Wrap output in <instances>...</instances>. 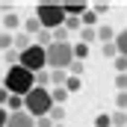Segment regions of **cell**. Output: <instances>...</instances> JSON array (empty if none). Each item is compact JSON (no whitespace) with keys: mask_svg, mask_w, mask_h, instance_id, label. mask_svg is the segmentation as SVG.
Returning <instances> with one entry per match:
<instances>
[{"mask_svg":"<svg viewBox=\"0 0 127 127\" xmlns=\"http://www.w3.org/2000/svg\"><path fill=\"white\" fill-rule=\"evenodd\" d=\"M50 92V100H53V106H65V100H68V92H65L62 86H53V89H47Z\"/></svg>","mask_w":127,"mask_h":127,"instance_id":"obj_9","label":"cell"},{"mask_svg":"<svg viewBox=\"0 0 127 127\" xmlns=\"http://www.w3.org/2000/svg\"><path fill=\"white\" fill-rule=\"evenodd\" d=\"M112 44H115V50H118V56H127V30H118V32H115V38H112Z\"/></svg>","mask_w":127,"mask_h":127,"instance_id":"obj_10","label":"cell"},{"mask_svg":"<svg viewBox=\"0 0 127 127\" xmlns=\"http://www.w3.org/2000/svg\"><path fill=\"white\" fill-rule=\"evenodd\" d=\"M71 50H74V59H77V62H86V59H89V44L80 41V44H71Z\"/></svg>","mask_w":127,"mask_h":127,"instance_id":"obj_12","label":"cell"},{"mask_svg":"<svg viewBox=\"0 0 127 127\" xmlns=\"http://www.w3.org/2000/svg\"><path fill=\"white\" fill-rule=\"evenodd\" d=\"M0 47L3 50H12V32H0Z\"/></svg>","mask_w":127,"mask_h":127,"instance_id":"obj_23","label":"cell"},{"mask_svg":"<svg viewBox=\"0 0 127 127\" xmlns=\"http://www.w3.org/2000/svg\"><path fill=\"white\" fill-rule=\"evenodd\" d=\"M3 56H6V65H9V68L18 65V50H3Z\"/></svg>","mask_w":127,"mask_h":127,"instance_id":"obj_24","label":"cell"},{"mask_svg":"<svg viewBox=\"0 0 127 127\" xmlns=\"http://www.w3.org/2000/svg\"><path fill=\"white\" fill-rule=\"evenodd\" d=\"M0 89H3V74H0Z\"/></svg>","mask_w":127,"mask_h":127,"instance_id":"obj_33","label":"cell"},{"mask_svg":"<svg viewBox=\"0 0 127 127\" xmlns=\"http://www.w3.org/2000/svg\"><path fill=\"white\" fill-rule=\"evenodd\" d=\"M115 71L118 74H127V56H115Z\"/></svg>","mask_w":127,"mask_h":127,"instance_id":"obj_25","label":"cell"},{"mask_svg":"<svg viewBox=\"0 0 127 127\" xmlns=\"http://www.w3.org/2000/svg\"><path fill=\"white\" fill-rule=\"evenodd\" d=\"M18 65H21L24 71H30V74H38V71H44V68H47L44 47H38V44L32 41L27 50H21V53H18Z\"/></svg>","mask_w":127,"mask_h":127,"instance_id":"obj_5","label":"cell"},{"mask_svg":"<svg viewBox=\"0 0 127 127\" xmlns=\"http://www.w3.org/2000/svg\"><path fill=\"white\" fill-rule=\"evenodd\" d=\"M50 106H53V100H50V92L47 89H35L32 86L30 95H24V112L32 115V118H44L50 112Z\"/></svg>","mask_w":127,"mask_h":127,"instance_id":"obj_3","label":"cell"},{"mask_svg":"<svg viewBox=\"0 0 127 127\" xmlns=\"http://www.w3.org/2000/svg\"><path fill=\"white\" fill-rule=\"evenodd\" d=\"M109 124L112 127H127V112H118V109H115V112L109 115Z\"/></svg>","mask_w":127,"mask_h":127,"instance_id":"obj_17","label":"cell"},{"mask_svg":"<svg viewBox=\"0 0 127 127\" xmlns=\"http://www.w3.org/2000/svg\"><path fill=\"white\" fill-rule=\"evenodd\" d=\"M62 27H65L68 32H74L77 27H80V18H65V24H62Z\"/></svg>","mask_w":127,"mask_h":127,"instance_id":"obj_26","label":"cell"},{"mask_svg":"<svg viewBox=\"0 0 127 127\" xmlns=\"http://www.w3.org/2000/svg\"><path fill=\"white\" fill-rule=\"evenodd\" d=\"M53 127H65V124H53Z\"/></svg>","mask_w":127,"mask_h":127,"instance_id":"obj_34","label":"cell"},{"mask_svg":"<svg viewBox=\"0 0 127 127\" xmlns=\"http://www.w3.org/2000/svg\"><path fill=\"white\" fill-rule=\"evenodd\" d=\"M6 127H35V118H32V115H27L24 109H21V112H9Z\"/></svg>","mask_w":127,"mask_h":127,"instance_id":"obj_6","label":"cell"},{"mask_svg":"<svg viewBox=\"0 0 127 127\" xmlns=\"http://www.w3.org/2000/svg\"><path fill=\"white\" fill-rule=\"evenodd\" d=\"M30 44H32V38L27 35V32H12V50L21 53V50H27Z\"/></svg>","mask_w":127,"mask_h":127,"instance_id":"obj_7","label":"cell"},{"mask_svg":"<svg viewBox=\"0 0 127 127\" xmlns=\"http://www.w3.org/2000/svg\"><path fill=\"white\" fill-rule=\"evenodd\" d=\"M97 35H95V30H83V38H80V41H83V44H89V41H95Z\"/></svg>","mask_w":127,"mask_h":127,"instance_id":"obj_30","label":"cell"},{"mask_svg":"<svg viewBox=\"0 0 127 127\" xmlns=\"http://www.w3.org/2000/svg\"><path fill=\"white\" fill-rule=\"evenodd\" d=\"M115 89L118 92H127V74H118L115 77Z\"/></svg>","mask_w":127,"mask_h":127,"instance_id":"obj_27","label":"cell"},{"mask_svg":"<svg viewBox=\"0 0 127 127\" xmlns=\"http://www.w3.org/2000/svg\"><path fill=\"white\" fill-rule=\"evenodd\" d=\"M80 86H83V80H77V77H68V80H65V92H68V95H71V92H77V89H80Z\"/></svg>","mask_w":127,"mask_h":127,"instance_id":"obj_20","label":"cell"},{"mask_svg":"<svg viewBox=\"0 0 127 127\" xmlns=\"http://www.w3.org/2000/svg\"><path fill=\"white\" fill-rule=\"evenodd\" d=\"M32 18L38 21L41 30H47V32H53L56 27H62V24H65V12H62L59 3H38Z\"/></svg>","mask_w":127,"mask_h":127,"instance_id":"obj_2","label":"cell"},{"mask_svg":"<svg viewBox=\"0 0 127 127\" xmlns=\"http://www.w3.org/2000/svg\"><path fill=\"white\" fill-rule=\"evenodd\" d=\"M95 35L106 44V41H112V38H115V30H112V27H106V24H100V27H95Z\"/></svg>","mask_w":127,"mask_h":127,"instance_id":"obj_11","label":"cell"},{"mask_svg":"<svg viewBox=\"0 0 127 127\" xmlns=\"http://www.w3.org/2000/svg\"><path fill=\"white\" fill-rule=\"evenodd\" d=\"M115 106H118V112H127V92H118V97H115Z\"/></svg>","mask_w":127,"mask_h":127,"instance_id":"obj_21","label":"cell"},{"mask_svg":"<svg viewBox=\"0 0 127 127\" xmlns=\"http://www.w3.org/2000/svg\"><path fill=\"white\" fill-rule=\"evenodd\" d=\"M44 59H47V68H53V71H65L68 65L74 62V50H71V41H65V44H47L44 47Z\"/></svg>","mask_w":127,"mask_h":127,"instance_id":"obj_4","label":"cell"},{"mask_svg":"<svg viewBox=\"0 0 127 127\" xmlns=\"http://www.w3.org/2000/svg\"><path fill=\"white\" fill-rule=\"evenodd\" d=\"M65 18H83V12H86V3H65L62 6Z\"/></svg>","mask_w":127,"mask_h":127,"instance_id":"obj_8","label":"cell"},{"mask_svg":"<svg viewBox=\"0 0 127 127\" xmlns=\"http://www.w3.org/2000/svg\"><path fill=\"white\" fill-rule=\"evenodd\" d=\"M47 118H50L53 124H62V118H65V106H50V112H47Z\"/></svg>","mask_w":127,"mask_h":127,"instance_id":"obj_16","label":"cell"},{"mask_svg":"<svg viewBox=\"0 0 127 127\" xmlns=\"http://www.w3.org/2000/svg\"><path fill=\"white\" fill-rule=\"evenodd\" d=\"M3 27H6V32H15L18 27H21V18H18L15 12H9V15L3 18Z\"/></svg>","mask_w":127,"mask_h":127,"instance_id":"obj_13","label":"cell"},{"mask_svg":"<svg viewBox=\"0 0 127 127\" xmlns=\"http://www.w3.org/2000/svg\"><path fill=\"white\" fill-rule=\"evenodd\" d=\"M95 127H112V124H109V115H106V112H100V115L95 118Z\"/></svg>","mask_w":127,"mask_h":127,"instance_id":"obj_28","label":"cell"},{"mask_svg":"<svg viewBox=\"0 0 127 127\" xmlns=\"http://www.w3.org/2000/svg\"><path fill=\"white\" fill-rule=\"evenodd\" d=\"M65 80H68V71H50V83L53 86H65Z\"/></svg>","mask_w":127,"mask_h":127,"instance_id":"obj_19","label":"cell"},{"mask_svg":"<svg viewBox=\"0 0 127 127\" xmlns=\"http://www.w3.org/2000/svg\"><path fill=\"white\" fill-rule=\"evenodd\" d=\"M83 68H86V65H83V62H77V59H74V62L68 65L65 71H68V77H77V80H83Z\"/></svg>","mask_w":127,"mask_h":127,"instance_id":"obj_15","label":"cell"},{"mask_svg":"<svg viewBox=\"0 0 127 127\" xmlns=\"http://www.w3.org/2000/svg\"><path fill=\"white\" fill-rule=\"evenodd\" d=\"M103 56H106V59H115V56H118V50H115V44H112V41H106V44H103Z\"/></svg>","mask_w":127,"mask_h":127,"instance_id":"obj_22","label":"cell"},{"mask_svg":"<svg viewBox=\"0 0 127 127\" xmlns=\"http://www.w3.org/2000/svg\"><path fill=\"white\" fill-rule=\"evenodd\" d=\"M35 127H53V121L44 115V118H35Z\"/></svg>","mask_w":127,"mask_h":127,"instance_id":"obj_31","label":"cell"},{"mask_svg":"<svg viewBox=\"0 0 127 127\" xmlns=\"http://www.w3.org/2000/svg\"><path fill=\"white\" fill-rule=\"evenodd\" d=\"M92 12H95L97 18H100V15H106V12H109V3H97V6L92 9Z\"/></svg>","mask_w":127,"mask_h":127,"instance_id":"obj_29","label":"cell"},{"mask_svg":"<svg viewBox=\"0 0 127 127\" xmlns=\"http://www.w3.org/2000/svg\"><path fill=\"white\" fill-rule=\"evenodd\" d=\"M97 21H100V18H97L92 9H86V12H83V18H80V24H86V30H95V24H97Z\"/></svg>","mask_w":127,"mask_h":127,"instance_id":"obj_14","label":"cell"},{"mask_svg":"<svg viewBox=\"0 0 127 127\" xmlns=\"http://www.w3.org/2000/svg\"><path fill=\"white\" fill-rule=\"evenodd\" d=\"M38 30H41V27H38V21H35V18H27V21H24V32H27V35H38Z\"/></svg>","mask_w":127,"mask_h":127,"instance_id":"obj_18","label":"cell"},{"mask_svg":"<svg viewBox=\"0 0 127 127\" xmlns=\"http://www.w3.org/2000/svg\"><path fill=\"white\" fill-rule=\"evenodd\" d=\"M3 89H6L9 95H15V97L30 95V92H32V74L24 71L21 65H12V68L3 74Z\"/></svg>","mask_w":127,"mask_h":127,"instance_id":"obj_1","label":"cell"},{"mask_svg":"<svg viewBox=\"0 0 127 127\" xmlns=\"http://www.w3.org/2000/svg\"><path fill=\"white\" fill-rule=\"evenodd\" d=\"M6 118H9V112H6V106H0V127H6Z\"/></svg>","mask_w":127,"mask_h":127,"instance_id":"obj_32","label":"cell"}]
</instances>
